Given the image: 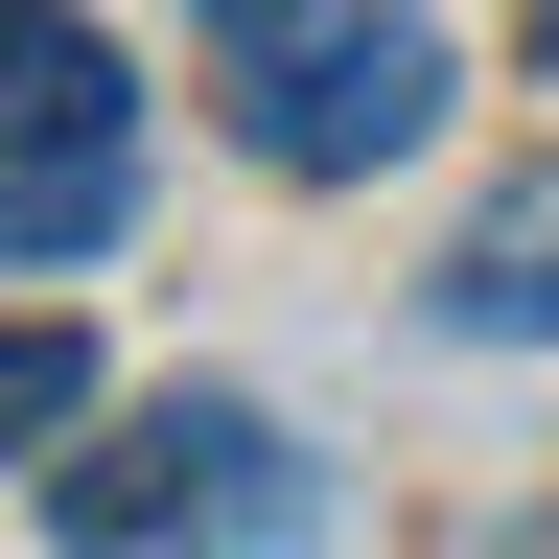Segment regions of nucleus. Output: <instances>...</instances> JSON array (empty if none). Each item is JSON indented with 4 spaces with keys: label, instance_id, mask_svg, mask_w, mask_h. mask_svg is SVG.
Masks as SVG:
<instances>
[{
    "label": "nucleus",
    "instance_id": "7ed1b4c3",
    "mask_svg": "<svg viewBox=\"0 0 559 559\" xmlns=\"http://www.w3.org/2000/svg\"><path fill=\"white\" fill-rule=\"evenodd\" d=\"M117 210H140V94H94V117H24V140H0V280L94 257Z\"/></svg>",
    "mask_w": 559,
    "mask_h": 559
},
{
    "label": "nucleus",
    "instance_id": "39448f33",
    "mask_svg": "<svg viewBox=\"0 0 559 559\" xmlns=\"http://www.w3.org/2000/svg\"><path fill=\"white\" fill-rule=\"evenodd\" d=\"M70 419H94V326H70V304H0V466H47Z\"/></svg>",
    "mask_w": 559,
    "mask_h": 559
},
{
    "label": "nucleus",
    "instance_id": "423d86ee",
    "mask_svg": "<svg viewBox=\"0 0 559 559\" xmlns=\"http://www.w3.org/2000/svg\"><path fill=\"white\" fill-rule=\"evenodd\" d=\"M304 24H326V0H187V47H210V70H257V47H304Z\"/></svg>",
    "mask_w": 559,
    "mask_h": 559
},
{
    "label": "nucleus",
    "instance_id": "6e6552de",
    "mask_svg": "<svg viewBox=\"0 0 559 559\" xmlns=\"http://www.w3.org/2000/svg\"><path fill=\"white\" fill-rule=\"evenodd\" d=\"M536 70H559V0H536Z\"/></svg>",
    "mask_w": 559,
    "mask_h": 559
},
{
    "label": "nucleus",
    "instance_id": "20e7f679",
    "mask_svg": "<svg viewBox=\"0 0 559 559\" xmlns=\"http://www.w3.org/2000/svg\"><path fill=\"white\" fill-rule=\"evenodd\" d=\"M443 326H466V349H559V164H513V187L443 234Z\"/></svg>",
    "mask_w": 559,
    "mask_h": 559
},
{
    "label": "nucleus",
    "instance_id": "f257e3e1",
    "mask_svg": "<svg viewBox=\"0 0 559 559\" xmlns=\"http://www.w3.org/2000/svg\"><path fill=\"white\" fill-rule=\"evenodd\" d=\"M326 489H304V443H280L257 396H94L47 443V536L70 559H280Z\"/></svg>",
    "mask_w": 559,
    "mask_h": 559
},
{
    "label": "nucleus",
    "instance_id": "f03ea898",
    "mask_svg": "<svg viewBox=\"0 0 559 559\" xmlns=\"http://www.w3.org/2000/svg\"><path fill=\"white\" fill-rule=\"evenodd\" d=\"M443 94H466V47L419 24V0H326L304 47L234 70V140H257L280 187H373V164H419V140H443Z\"/></svg>",
    "mask_w": 559,
    "mask_h": 559
},
{
    "label": "nucleus",
    "instance_id": "0eeeda50",
    "mask_svg": "<svg viewBox=\"0 0 559 559\" xmlns=\"http://www.w3.org/2000/svg\"><path fill=\"white\" fill-rule=\"evenodd\" d=\"M47 47H70V0H0V117L47 94Z\"/></svg>",
    "mask_w": 559,
    "mask_h": 559
}]
</instances>
